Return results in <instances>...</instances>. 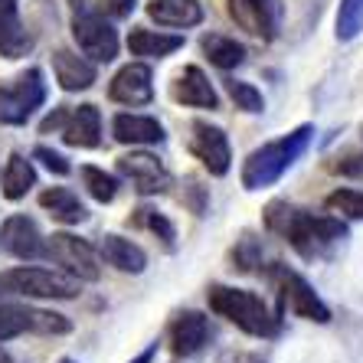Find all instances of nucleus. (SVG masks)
I'll use <instances>...</instances> for the list:
<instances>
[{
  "instance_id": "f257e3e1",
  "label": "nucleus",
  "mask_w": 363,
  "mask_h": 363,
  "mask_svg": "<svg viewBox=\"0 0 363 363\" xmlns=\"http://www.w3.org/2000/svg\"><path fill=\"white\" fill-rule=\"evenodd\" d=\"M265 226L272 233H279L281 239L295 245L304 259H318L337 245L347 236V229L340 220L334 216H314L308 210H298V206H288V203H272L265 210Z\"/></svg>"
},
{
  "instance_id": "f03ea898",
  "label": "nucleus",
  "mask_w": 363,
  "mask_h": 363,
  "mask_svg": "<svg viewBox=\"0 0 363 363\" xmlns=\"http://www.w3.org/2000/svg\"><path fill=\"white\" fill-rule=\"evenodd\" d=\"M311 135H314L311 125H301V128H295V131L281 135L279 141H269V144H262L259 151H252L242 164V186L245 190L272 186L304 151H308Z\"/></svg>"
},
{
  "instance_id": "7ed1b4c3",
  "label": "nucleus",
  "mask_w": 363,
  "mask_h": 363,
  "mask_svg": "<svg viewBox=\"0 0 363 363\" xmlns=\"http://www.w3.org/2000/svg\"><path fill=\"white\" fill-rule=\"evenodd\" d=\"M206 301L220 318H226L229 324H236L239 330L252 334V337H272L279 330V318L269 311V304L252 291L229 285H213L206 291Z\"/></svg>"
},
{
  "instance_id": "20e7f679",
  "label": "nucleus",
  "mask_w": 363,
  "mask_h": 363,
  "mask_svg": "<svg viewBox=\"0 0 363 363\" xmlns=\"http://www.w3.org/2000/svg\"><path fill=\"white\" fill-rule=\"evenodd\" d=\"M0 288L20 298H60L69 301L82 291V281L69 272H52V269H33V265H20L0 275Z\"/></svg>"
},
{
  "instance_id": "39448f33",
  "label": "nucleus",
  "mask_w": 363,
  "mask_h": 363,
  "mask_svg": "<svg viewBox=\"0 0 363 363\" xmlns=\"http://www.w3.org/2000/svg\"><path fill=\"white\" fill-rule=\"evenodd\" d=\"M43 101H46V82L40 69H26L0 82V125H26Z\"/></svg>"
},
{
  "instance_id": "423d86ee",
  "label": "nucleus",
  "mask_w": 363,
  "mask_h": 363,
  "mask_svg": "<svg viewBox=\"0 0 363 363\" xmlns=\"http://www.w3.org/2000/svg\"><path fill=\"white\" fill-rule=\"evenodd\" d=\"M72 321L66 314L43 311V308H30V304H13L0 298V340L17 337V334H46V337H60L69 334Z\"/></svg>"
},
{
  "instance_id": "0eeeda50",
  "label": "nucleus",
  "mask_w": 363,
  "mask_h": 363,
  "mask_svg": "<svg viewBox=\"0 0 363 363\" xmlns=\"http://www.w3.org/2000/svg\"><path fill=\"white\" fill-rule=\"evenodd\" d=\"M43 255H50L52 262H60L69 275H76L79 281H99L101 279V265L95 249L85 239L72 236V233H56L46 239Z\"/></svg>"
},
{
  "instance_id": "6e6552de",
  "label": "nucleus",
  "mask_w": 363,
  "mask_h": 363,
  "mask_svg": "<svg viewBox=\"0 0 363 363\" xmlns=\"http://www.w3.org/2000/svg\"><path fill=\"white\" fill-rule=\"evenodd\" d=\"M229 20L255 40H275L281 26V4L279 0H226Z\"/></svg>"
},
{
  "instance_id": "1a4fd4ad",
  "label": "nucleus",
  "mask_w": 363,
  "mask_h": 363,
  "mask_svg": "<svg viewBox=\"0 0 363 363\" xmlns=\"http://www.w3.org/2000/svg\"><path fill=\"white\" fill-rule=\"evenodd\" d=\"M275 275V285H279V295L281 301L291 308V311L298 314V318H304V321H314V324H328L330 321V308L318 298V291H314L308 281L298 275V272L285 269V265H279V269L272 272Z\"/></svg>"
},
{
  "instance_id": "9d476101",
  "label": "nucleus",
  "mask_w": 363,
  "mask_h": 363,
  "mask_svg": "<svg viewBox=\"0 0 363 363\" xmlns=\"http://www.w3.org/2000/svg\"><path fill=\"white\" fill-rule=\"evenodd\" d=\"M72 36H76L82 56H89L92 62H111L118 56V30L105 17L76 13L72 17Z\"/></svg>"
},
{
  "instance_id": "9b49d317",
  "label": "nucleus",
  "mask_w": 363,
  "mask_h": 363,
  "mask_svg": "<svg viewBox=\"0 0 363 363\" xmlns=\"http://www.w3.org/2000/svg\"><path fill=\"white\" fill-rule=\"evenodd\" d=\"M190 131H194V135H190V151H194L196 161L210 170L213 177L229 174L233 151H229V141H226V135H223V128L206 125V121H196Z\"/></svg>"
},
{
  "instance_id": "f8f14e48",
  "label": "nucleus",
  "mask_w": 363,
  "mask_h": 363,
  "mask_svg": "<svg viewBox=\"0 0 363 363\" xmlns=\"http://www.w3.org/2000/svg\"><path fill=\"white\" fill-rule=\"evenodd\" d=\"M118 174L125 180H131L138 194H164L170 186V174L154 154L131 151L125 157H118Z\"/></svg>"
},
{
  "instance_id": "ddd939ff",
  "label": "nucleus",
  "mask_w": 363,
  "mask_h": 363,
  "mask_svg": "<svg viewBox=\"0 0 363 363\" xmlns=\"http://www.w3.org/2000/svg\"><path fill=\"white\" fill-rule=\"evenodd\" d=\"M108 99L118 101V105H147L154 99V76H151V66L144 62H128L125 69L115 72L108 85Z\"/></svg>"
},
{
  "instance_id": "4468645a",
  "label": "nucleus",
  "mask_w": 363,
  "mask_h": 363,
  "mask_svg": "<svg viewBox=\"0 0 363 363\" xmlns=\"http://www.w3.org/2000/svg\"><path fill=\"white\" fill-rule=\"evenodd\" d=\"M170 95H174V101L186 105V108H210V111L220 108V95H216L210 76L200 66L180 69L174 85H170Z\"/></svg>"
},
{
  "instance_id": "2eb2a0df",
  "label": "nucleus",
  "mask_w": 363,
  "mask_h": 363,
  "mask_svg": "<svg viewBox=\"0 0 363 363\" xmlns=\"http://www.w3.org/2000/svg\"><path fill=\"white\" fill-rule=\"evenodd\" d=\"M170 350L177 357H194L200 354L206 340H210V321L200 311H180L167 328Z\"/></svg>"
},
{
  "instance_id": "dca6fc26",
  "label": "nucleus",
  "mask_w": 363,
  "mask_h": 363,
  "mask_svg": "<svg viewBox=\"0 0 363 363\" xmlns=\"http://www.w3.org/2000/svg\"><path fill=\"white\" fill-rule=\"evenodd\" d=\"M0 249L17 255V259H36V255H43L46 242L40 236V226L30 216H10L0 226Z\"/></svg>"
},
{
  "instance_id": "f3484780",
  "label": "nucleus",
  "mask_w": 363,
  "mask_h": 363,
  "mask_svg": "<svg viewBox=\"0 0 363 363\" xmlns=\"http://www.w3.org/2000/svg\"><path fill=\"white\" fill-rule=\"evenodd\" d=\"M52 76L62 92H82L95 82V62L72 50H56L52 52Z\"/></svg>"
},
{
  "instance_id": "a211bd4d",
  "label": "nucleus",
  "mask_w": 363,
  "mask_h": 363,
  "mask_svg": "<svg viewBox=\"0 0 363 363\" xmlns=\"http://www.w3.org/2000/svg\"><path fill=\"white\" fill-rule=\"evenodd\" d=\"M33 46V36L26 33L23 20H20L17 0H0V56L20 60Z\"/></svg>"
},
{
  "instance_id": "6ab92c4d",
  "label": "nucleus",
  "mask_w": 363,
  "mask_h": 363,
  "mask_svg": "<svg viewBox=\"0 0 363 363\" xmlns=\"http://www.w3.org/2000/svg\"><path fill=\"white\" fill-rule=\"evenodd\" d=\"M111 135L121 144H161L164 141V128L151 115H131L121 111L111 118Z\"/></svg>"
},
{
  "instance_id": "aec40b11",
  "label": "nucleus",
  "mask_w": 363,
  "mask_h": 363,
  "mask_svg": "<svg viewBox=\"0 0 363 363\" xmlns=\"http://www.w3.org/2000/svg\"><path fill=\"white\" fill-rule=\"evenodd\" d=\"M62 141L72 147H99L101 141V115L95 105H79L69 111L62 125Z\"/></svg>"
},
{
  "instance_id": "412c9836",
  "label": "nucleus",
  "mask_w": 363,
  "mask_h": 363,
  "mask_svg": "<svg viewBox=\"0 0 363 363\" xmlns=\"http://www.w3.org/2000/svg\"><path fill=\"white\" fill-rule=\"evenodd\" d=\"M147 13L157 26H196L203 20V7L200 0H151L147 4Z\"/></svg>"
},
{
  "instance_id": "4be33fe9",
  "label": "nucleus",
  "mask_w": 363,
  "mask_h": 363,
  "mask_svg": "<svg viewBox=\"0 0 363 363\" xmlns=\"http://www.w3.org/2000/svg\"><path fill=\"white\" fill-rule=\"evenodd\" d=\"M101 259L111 265V269L118 272H131V275H138V272H144V265H147V255H144V249L138 242H131V239L125 236H105L99 245Z\"/></svg>"
},
{
  "instance_id": "5701e85b",
  "label": "nucleus",
  "mask_w": 363,
  "mask_h": 363,
  "mask_svg": "<svg viewBox=\"0 0 363 363\" xmlns=\"http://www.w3.org/2000/svg\"><path fill=\"white\" fill-rule=\"evenodd\" d=\"M184 46V36L174 33H161V30H144V26H135L128 33V50L135 56H147V60H164L170 52H177Z\"/></svg>"
},
{
  "instance_id": "b1692460",
  "label": "nucleus",
  "mask_w": 363,
  "mask_h": 363,
  "mask_svg": "<svg viewBox=\"0 0 363 363\" xmlns=\"http://www.w3.org/2000/svg\"><path fill=\"white\" fill-rule=\"evenodd\" d=\"M40 206L46 213H50L52 220L66 223V226H76V223H82L89 213H85L82 200H79L69 186H46L40 194Z\"/></svg>"
},
{
  "instance_id": "393cba45",
  "label": "nucleus",
  "mask_w": 363,
  "mask_h": 363,
  "mask_svg": "<svg viewBox=\"0 0 363 363\" xmlns=\"http://www.w3.org/2000/svg\"><path fill=\"white\" fill-rule=\"evenodd\" d=\"M0 184H4V196H7V200H23V196L36 186L33 161H26L23 154H10V161H7V167H4Z\"/></svg>"
},
{
  "instance_id": "a878e982",
  "label": "nucleus",
  "mask_w": 363,
  "mask_h": 363,
  "mask_svg": "<svg viewBox=\"0 0 363 363\" xmlns=\"http://www.w3.org/2000/svg\"><path fill=\"white\" fill-rule=\"evenodd\" d=\"M200 50L216 69H236L245 62V46L223 33H206L200 40Z\"/></svg>"
},
{
  "instance_id": "bb28decb",
  "label": "nucleus",
  "mask_w": 363,
  "mask_h": 363,
  "mask_svg": "<svg viewBox=\"0 0 363 363\" xmlns=\"http://www.w3.org/2000/svg\"><path fill=\"white\" fill-rule=\"evenodd\" d=\"M76 13H89V17H105V20H118L128 17L135 10V0H69Z\"/></svg>"
},
{
  "instance_id": "cd10ccee",
  "label": "nucleus",
  "mask_w": 363,
  "mask_h": 363,
  "mask_svg": "<svg viewBox=\"0 0 363 363\" xmlns=\"http://www.w3.org/2000/svg\"><path fill=\"white\" fill-rule=\"evenodd\" d=\"M79 177H82L85 190H89L99 203H111L115 196H118V180L111 177V174H105L101 167H82L79 170Z\"/></svg>"
},
{
  "instance_id": "c85d7f7f",
  "label": "nucleus",
  "mask_w": 363,
  "mask_h": 363,
  "mask_svg": "<svg viewBox=\"0 0 363 363\" xmlns=\"http://www.w3.org/2000/svg\"><path fill=\"white\" fill-rule=\"evenodd\" d=\"M131 223H135L138 229H147V233H154V236L161 239L164 245H174V226H170V220L164 216V213H157V210H151V206H141V210H135V216H131Z\"/></svg>"
},
{
  "instance_id": "c756f323",
  "label": "nucleus",
  "mask_w": 363,
  "mask_h": 363,
  "mask_svg": "<svg viewBox=\"0 0 363 363\" xmlns=\"http://www.w3.org/2000/svg\"><path fill=\"white\" fill-rule=\"evenodd\" d=\"M363 33V0H340L337 40H354Z\"/></svg>"
},
{
  "instance_id": "7c9ffc66",
  "label": "nucleus",
  "mask_w": 363,
  "mask_h": 363,
  "mask_svg": "<svg viewBox=\"0 0 363 363\" xmlns=\"http://www.w3.org/2000/svg\"><path fill=\"white\" fill-rule=\"evenodd\" d=\"M328 210L350 216V220H363V194L360 190H334L328 196Z\"/></svg>"
},
{
  "instance_id": "2f4dec72",
  "label": "nucleus",
  "mask_w": 363,
  "mask_h": 363,
  "mask_svg": "<svg viewBox=\"0 0 363 363\" xmlns=\"http://www.w3.org/2000/svg\"><path fill=\"white\" fill-rule=\"evenodd\" d=\"M226 89H229V99L236 101V108H242V111H262V108H265L262 92H259L255 85H249V82H236V79H229V82H226Z\"/></svg>"
},
{
  "instance_id": "473e14b6",
  "label": "nucleus",
  "mask_w": 363,
  "mask_h": 363,
  "mask_svg": "<svg viewBox=\"0 0 363 363\" xmlns=\"http://www.w3.org/2000/svg\"><path fill=\"white\" fill-rule=\"evenodd\" d=\"M33 157H36V161H43V167H46V170L60 174V177H66V174H69V161L62 157L60 151H50V147H36Z\"/></svg>"
},
{
  "instance_id": "72a5a7b5",
  "label": "nucleus",
  "mask_w": 363,
  "mask_h": 363,
  "mask_svg": "<svg viewBox=\"0 0 363 363\" xmlns=\"http://www.w3.org/2000/svg\"><path fill=\"white\" fill-rule=\"evenodd\" d=\"M66 118H69V108L62 105V108H56L50 115V118H43V125H40V131L43 135H50V131H62V125H66Z\"/></svg>"
},
{
  "instance_id": "f704fd0d",
  "label": "nucleus",
  "mask_w": 363,
  "mask_h": 363,
  "mask_svg": "<svg viewBox=\"0 0 363 363\" xmlns=\"http://www.w3.org/2000/svg\"><path fill=\"white\" fill-rule=\"evenodd\" d=\"M220 363H262L255 354H245V350H229V354L220 357Z\"/></svg>"
},
{
  "instance_id": "c9c22d12",
  "label": "nucleus",
  "mask_w": 363,
  "mask_h": 363,
  "mask_svg": "<svg viewBox=\"0 0 363 363\" xmlns=\"http://www.w3.org/2000/svg\"><path fill=\"white\" fill-rule=\"evenodd\" d=\"M151 360H154V347H147V350H144V354H138L131 363H151Z\"/></svg>"
},
{
  "instance_id": "e433bc0d",
  "label": "nucleus",
  "mask_w": 363,
  "mask_h": 363,
  "mask_svg": "<svg viewBox=\"0 0 363 363\" xmlns=\"http://www.w3.org/2000/svg\"><path fill=\"white\" fill-rule=\"evenodd\" d=\"M0 363H13V360H10V354L4 350V347H0Z\"/></svg>"
},
{
  "instance_id": "4c0bfd02",
  "label": "nucleus",
  "mask_w": 363,
  "mask_h": 363,
  "mask_svg": "<svg viewBox=\"0 0 363 363\" xmlns=\"http://www.w3.org/2000/svg\"><path fill=\"white\" fill-rule=\"evenodd\" d=\"M60 363H76V360H60Z\"/></svg>"
}]
</instances>
